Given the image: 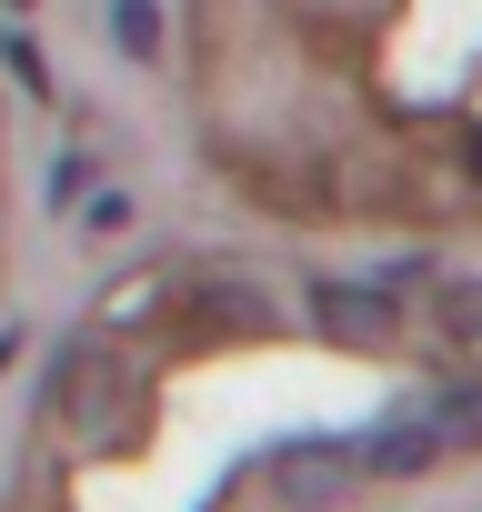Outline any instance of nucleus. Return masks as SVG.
Instances as JSON below:
<instances>
[{"instance_id": "1", "label": "nucleus", "mask_w": 482, "mask_h": 512, "mask_svg": "<svg viewBox=\"0 0 482 512\" xmlns=\"http://www.w3.org/2000/svg\"><path fill=\"white\" fill-rule=\"evenodd\" d=\"M312 332H322L332 352H402V282L322 272V282H312Z\"/></svg>"}, {"instance_id": "2", "label": "nucleus", "mask_w": 482, "mask_h": 512, "mask_svg": "<svg viewBox=\"0 0 482 512\" xmlns=\"http://www.w3.org/2000/svg\"><path fill=\"white\" fill-rule=\"evenodd\" d=\"M352 472H362L352 442H282V452H272V482H282L292 502H332Z\"/></svg>"}, {"instance_id": "3", "label": "nucleus", "mask_w": 482, "mask_h": 512, "mask_svg": "<svg viewBox=\"0 0 482 512\" xmlns=\"http://www.w3.org/2000/svg\"><path fill=\"white\" fill-rule=\"evenodd\" d=\"M442 462V432H432V412H412V422H382V442H362V472H432Z\"/></svg>"}, {"instance_id": "4", "label": "nucleus", "mask_w": 482, "mask_h": 512, "mask_svg": "<svg viewBox=\"0 0 482 512\" xmlns=\"http://www.w3.org/2000/svg\"><path fill=\"white\" fill-rule=\"evenodd\" d=\"M422 412H432V432H442V452H472V442H482V372H462V382H442V392H432Z\"/></svg>"}, {"instance_id": "5", "label": "nucleus", "mask_w": 482, "mask_h": 512, "mask_svg": "<svg viewBox=\"0 0 482 512\" xmlns=\"http://www.w3.org/2000/svg\"><path fill=\"white\" fill-rule=\"evenodd\" d=\"M432 322H442L452 352H482V282H452V292L432 302Z\"/></svg>"}, {"instance_id": "6", "label": "nucleus", "mask_w": 482, "mask_h": 512, "mask_svg": "<svg viewBox=\"0 0 482 512\" xmlns=\"http://www.w3.org/2000/svg\"><path fill=\"white\" fill-rule=\"evenodd\" d=\"M111 41L131 61H161V11H151V0H111Z\"/></svg>"}, {"instance_id": "7", "label": "nucleus", "mask_w": 482, "mask_h": 512, "mask_svg": "<svg viewBox=\"0 0 482 512\" xmlns=\"http://www.w3.org/2000/svg\"><path fill=\"white\" fill-rule=\"evenodd\" d=\"M81 191H91V161H81V151H61V161H51V201H61V211H71V201H81Z\"/></svg>"}]
</instances>
